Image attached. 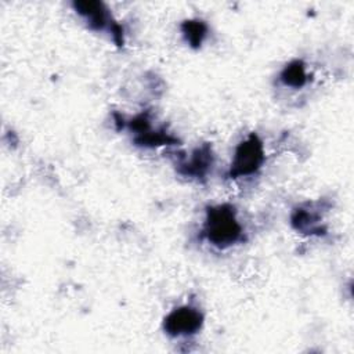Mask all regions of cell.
Here are the masks:
<instances>
[{
    "label": "cell",
    "instance_id": "obj_1",
    "mask_svg": "<svg viewBox=\"0 0 354 354\" xmlns=\"http://www.w3.org/2000/svg\"><path fill=\"white\" fill-rule=\"evenodd\" d=\"M203 236L213 246L228 248L243 238V230L231 205H216L206 210L202 228Z\"/></svg>",
    "mask_w": 354,
    "mask_h": 354
},
{
    "label": "cell",
    "instance_id": "obj_2",
    "mask_svg": "<svg viewBox=\"0 0 354 354\" xmlns=\"http://www.w3.org/2000/svg\"><path fill=\"white\" fill-rule=\"evenodd\" d=\"M264 147L261 140L256 134H250L245 138L235 149L230 176L236 177H246L254 174L264 163Z\"/></svg>",
    "mask_w": 354,
    "mask_h": 354
},
{
    "label": "cell",
    "instance_id": "obj_3",
    "mask_svg": "<svg viewBox=\"0 0 354 354\" xmlns=\"http://www.w3.org/2000/svg\"><path fill=\"white\" fill-rule=\"evenodd\" d=\"M203 322L199 310L183 306L173 310L165 319V330L170 336H188L196 333Z\"/></svg>",
    "mask_w": 354,
    "mask_h": 354
},
{
    "label": "cell",
    "instance_id": "obj_4",
    "mask_svg": "<svg viewBox=\"0 0 354 354\" xmlns=\"http://www.w3.org/2000/svg\"><path fill=\"white\" fill-rule=\"evenodd\" d=\"M73 7L76 10V12L83 17L87 24L98 30L102 29H108L112 35L113 39L118 40L119 43L122 41V32L118 24H115L112 21L111 14L108 12V10L105 8V6L102 3L98 1H77L73 3Z\"/></svg>",
    "mask_w": 354,
    "mask_h": 354
},
{
    "label": "cell",
    "instance_id": "obj_5",
    "mask_svg": "<svg viewBox=\"0 0 354 354\" xmlns=\"http://www.w3.org/2000/svg\"><path fill=\"white\" fill-rule=\"evenodd\" d=\"M210 165H212V152L207 147H205V148L196 149L192 153V156L187 162H184L181 166L184 167L185 174L199 177L206 173Z\"/></svg>",
    "mask_w": 354,
    "mask_h": 354
},
{
    "label": "cell",
    "instance_id": "obj_6",
    "mask_svg": "<svg viewBox=\"0 0 354 354\" xmlns=\"http://www.w3.org/2000/svg\"><path fill=\"white\" fill-rule=\"evenodd\" d=\"M307 72L306 66L301 61H293L281 73V80L283 84L290 87H301L307 82Z\"/></svg>",
    "mask_w": 354,
    "mask_h": 354
},
{
    "label": "cell",
    "instance_id": "obj_7",
    "mask_svg": "<svg viewBox=\"0 0 354 354\" xmlns=\"http://www.w3.org/2000/svg\"><path fill=\"white\" fill-rule=\"evenodd\" d=\"M183 33L185 36V40L194 46L198 47L202 44V41L205 40L206 35H207V26L205 22L199 21V19H191V21H185L181 25Z\"/></svg>",
    "mask_w": 354,
    "mask_h": 354
}]
</instances>
